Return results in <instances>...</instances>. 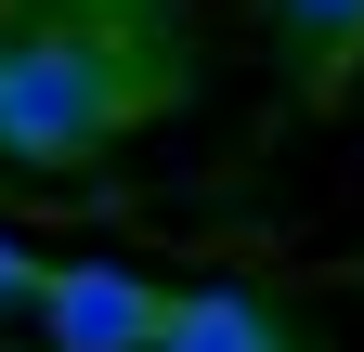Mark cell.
I'll list each match as a JSON object with an SVG mask.
<instances>
[{
	"mask_svg": "<svg viewBox=\"0 0 364 352\" xmlns=\"http://www.w3.org/2000/svg\"><path fill=\"white\" fill-rule=\"evenodd\" d=\"M144 105H156V78L117 53L105 14H65V26H39V39L0 53V157H26V170L91 157L117 118H144Z\"/></svg>",
	"mask_w": 364,
	"mask_h": 352,
	"instance_id": "1",
	"label": "cell"
},
{
	"mask_svg": "<svg viewBox=\"0 0 364 352\" xmlns=\"http://www.w3.org/2000/svg\"><path fill=\"white\" fill-rule=\"evenodd\" d=\"M39 339H53V352H156L169 339V287H144L130 261H53Z\"/></svg>",
	"mask_w": 364,
	"mask_h": 352,
	"instance_id": "2",
	"label": "cell"
},
{
	"mask_svg": "<svg viewBox=\"0 0 364 352\" xmlns=\"http://www.w3.org/2000/svg\"><path fill=\"white\" fill-rule=\"evenodd\" d=\"M156 352H287V339H273V314H260L247 287H182Z\"/></svg>",
	"mask_w": 364,
	"mask_h": 352,
	"instance_id": "3",
	"label": "cell"
},
{
	"mask_svg": "<svg viewBox=\"0 0 364 352\" xmlns=\"http://www.w3.org/2000/svg\"><path fill=\"white\" fill-rule=\"evenodd\" d=\"M39 287H53V261H26L14 235H0V300H26V314H39Z\"/></svg>",
	"mask_w": 364,
	"mask_h": 352,
	"instance_id": "4",
	"label": "cell"
},
{
	"mask_svg": "<svg viewBox=\"0 0 364 352\" xmlns=\"http://www.w3.org/2000/svg\"><path fill=\"white\" fill-rule=\"evenodd\" d=\"M299 26H326V39H364V0H299Z\"/></svg>",
	"mask_w": 364,
	"mask_h": 352,
	"instance_id": "5",
	"label": "cell"
},
{
	"mask_svg": "<svg viewBox=\"0 0 364 352\" xmlns=\"http://www.w3.org/2000/svg\"><path fill=\"white\" fill-rule=\"evenodd\" d=\"M65 14H144V0H65Z\"/></svg>",
	"mask_w": 364,
	"mask_h": 352,
	"instance_id": "6",
	"label": "cell"
}]
</instances>
